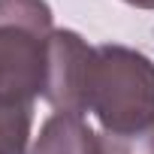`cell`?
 <instances>
[{
    "label": "cell",
    "instance_id": "1",
    "mask_svg": "<svg viewBox=\"0 0 154 154\" xmlns=\"http://www.w3.org/2000/svg\"><path fill=\"white\" fill-rule=\"evenodd\" d=\"M88 112L103 133H133L154 124V60L136 48L94 45Z\"/></svg>",
    "mask_w": 154,
    "mask_h": 154
},
{
    "label": "cell",
    "instance_id": "2",
    "mask_svg": "<svg viewBox=\"0 0 154 154\" xmlns=\"http://www.w3.org/2000/svg\"><path fill=\"white\" fill-rule=\"evenodd\" d=\"M51 33L45 0H0V100L33 106L42 97Z\"/></svg>",
    "mask_w": 154,
    "mask_h": 154
},
{
    "label": "cell",
    "instance_id": "3",
    "mask_svg": "<svg viewBox=\"0 0 154 154\" xmlns=\"http://www.w3.org/2000/svg\"><path fill=\"white\" fill-rule=\"evenodd\" d=\"M94 45H88L75 30H54L48 42V69L42 100L54 112H88V82H91Z\"/></svg>",
    "mask_w": 154,
    "mask_h": 154
},
{
    "label": "cell",
    "instance_id": "4",
    "mask_svg": "<svg viewBox=\"0 0 154 154\" xmlns=\"http://www.w3.org/2000/svg\"><path fill=\"white\" fill-rule=\"evenodd\" d=\"M30 154H100V133L91 130L85 115L51 112L42 121Z\"/></svg>",
    "mask_w": 154,
    "mask_h": 154
},
{
    "label": "cell",
    "instance_id": "5",
    "mask_svg": "<svg viewBox=\"0 0 154 154\" xmlns=\"http://www.w3.org/2000/svg\"><path fill=\"white\" fill-rule=\"evenodd\" d=\"M30 127H33V106L0 100V154H27Z\"/></svg>",
    "mask_w": 154,
    "mask_h": 154
},
{
    "label": "cell",
    "instance_id": "6",
    "mask_svg": "<svg viewBox=\"0 0 154 154\" xmlns=\"http://www.w3.org/2000/svg\"><path fill=\"white\" fill-rule=\"evenodd\" d=\"M100 154H154V124L133 133H100Z\"/></svg>",
    "mask_w": 154,
    "mask_h": 154
},
{
    "label": "cell",
    "instance_id": "7",
    "mask_svg": "<svg viewBox=\"0 0 154 154\" xmlns=\"http://www.w3.org/2000/svg\"><path fill=\"white\" fill-rule=\"evenodd\" d=\"M124 3H130L136 9H154V0H124Z\"/></svg>",
    "mask_w": 154,
    "mask_h": 154
}]
</instances>
